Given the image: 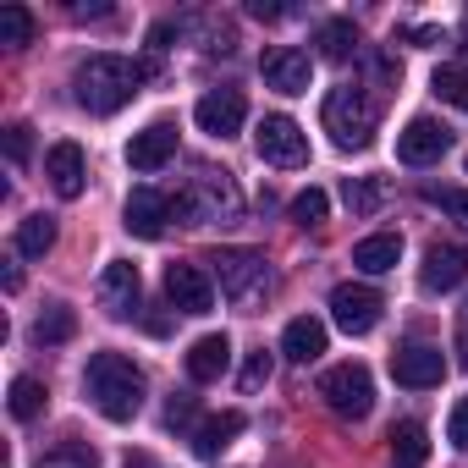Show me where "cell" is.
Here are the masks:
<instances>
[{
	"instance_id": "6da1fadb",
	"label": "cell",
	"mask_w": 468,
	"mask_h": 468,
	"mask_svg": "<svg viewBox=\"0 0 468 468\" xmlns=\"http://www.w3.org/2000/svg\"><path fill=\"white\" fill-rule=\"evenodd\" d=\"M149 61H127V56H111V50H100V56H89L83 67H78V78H72V89H78V105L83 111H94V116H116L144 83H149Z\"/></svg>"
},
{
	"instance_id": "7a4b0ae2",
	"label": "cell",
	"mask_w": 468,
	"mask_h": 468,
	"mask_svg": "<svg viewBox=\"0 0 468 468\" xmlns=\"http://www.w3.org/2000/svg\"><path fill=\"white\" fill-rule=\"evenodd\" d=\"M83 386H89L94 408H100L111 424H127V419H138V408H144V375H138V364L122 358V353H94L89 369H83Z\"/></svg>"
},
{
	"instance_id": "3957f363",
	"label": "cell",
	"mask_w": 468,
	"mask_h": 468,
	"mask_svg": "<svg viewBox=\"0 0 468 468\" xmlns=\"http://www.w3.org/2000/svg\"><path fill=\"white\" fill-rule=\"evenodd\" d=\"M325 133L336 138V149H369L375 144V127H380V111L364 89H331L325 94V111H320Z\"/></svg>"
},
{
	"instance_id": "277c9868",
	"label": "cell",
	"mask_w": 468,
	"mask_h": 468,
	"mask_svg": "<svg viewBox=\"0 0 468 468\" xmlns=\"http://www.w3.org/2000/svg\"><path fill=\"white\" fill-rule=\"evenodd\" d=\"M209 271H215V282H220V292L231 303H254L271 287V271H265V254L260 249H220L209 260Z\"/></svg>"
},
{
	"instance_id": "5b68a950",
	"label": "cell",
	"mask_w": 468,
	"mask_h": 468,
	"mask_svg": "<svg viewBox=\"0 0 468 468\" xmlns=\"http://www.w3.org/2000/svg\"><path fill=\"white\" fill-rule=\"evenodd\" d=\"M320 397L336 419H364L375 408V380H369L364 364H336V369L320 375Z\"/></svg>"
},
{
	"instance_id": "8992f818",
	"label": "cell",
	"mask_w": 468,
	"mask_h": 468,
	"mask_svg": "<svg viewBox=\"0 0 468 468\" xmlns=\"http://www.w3.org/2000/svg\"><path fill=\"white\" fill-rule=\"evenodd\" d=\"M254 149L265 165H309V133L292 116H265L254 127Z\"/></svg>"
},
{
	"instance_id": "52a82bcc",
	"label": "cell",
	"mask_w": 468,
	"mask_h": 468,
	"mask_svg": "<svg viewBox=\"0 0 468 468\" xmlns=\"http://www.w3.org/2000/svg\"><path fill=\"white\" fill-rule=\"evenodd\" d=\"M380 309H386V298H380L375 287H364V282H342V287L331 292V320H336L347 336H369V331L380 325Z\"/></svg>"
},
{
	"instance_id": "ba28073f",
	"label": "cell",
	"mask_w": 468,
	"mask_h": 468,
	"mask_svg": "<svg viewBox=\"0 0 468 468\" xmlns=\"http://www.w3.org/2000/svg\"><path fill=\"white\" fill-rule=\"evenodd\" d=\"M446 149H452V127L435 122V116H413V122L397 133V160H402V165H435Z\"/></svg>"
},
{
	"instance_id": "9c48e42d",
	"label": "cell",
	"mask_w": 468,
	"mask_h": 468,
	"mask_svg": "<svg viewBox=\"0 0 468 468\" xmlns=\"http://www.w3.org/2000/svg\"><path fill=\"white\" fill-rule=\"evenodd\" d=\"M391 375H397V386H408V391H430V386L446 380V353L430 347V342H408V347L391 353Z\"/></svg>"
},
{
	"instance_id": "30bf717a",
	"label": "cell",
	"mask_w": 468,
	"mask_h": 468,
	"mask_svg": "<svg viewBox=\"0 0 468 468\" xmlns=\"http://www.w3.org/2000/svg\"><path fill=\"white\" fill-rule=\"evenodd\" d=\"M193 122L209 133V138H238L243 122H249V100L238 89H209L198 105H193Z\"/></svg>"
},
{
	"instance_id": "8fae6325",
	"label": "cell",
	"mask_w": 468,
	"mask_h": 468,
	"mask_svg": "<svg viewBox=\"0 0 468 468\" xmlns=\"http://www.w3.org/2000/svg\"><path fill=\"white\" fill-rule=\"evenodd\" d=\"M165 298L176 314H209L215 309V282L204 265H165Z\"/></svg>"
},
{
	"instance_id": "7c38bea8",
	"label": "cell",
	"mask_w": 468,
	"mask_h": 468,
	"mask_svg": "<svg viewBox=\"0 0 468 468\" xmlns=\"http://www.w3.org/2000/svg\"><path fill=\"white\" fill-rule=\"evenodd\" d=\"M468 282V249L457 243H430L424 249V265H419V287L424 292H457Z\"/></svg>"
},
{
	"instance_id": "4fadbf2b",
	"label": "cell",
	"mask_w": 468,
	"mask_h": 468,
	"mask_svg": "<svg viewBox=\"0 0 468 468\" xmlns=\"http://www.w3.org/2000/svg\"><path fill=\"white\" fill-rule=\"evenodd\" d=\"M265 89H276V94H309V78H314V61L303 56V50H292V45H282V50H271L265 56Z\"/></svg>"
},
{
	"instance_id": "5bb4252c",
	"label": "cell",
	"mask_w": 468,
	"mask_h": 468,
	"mask_svg": "<svg viewBox=\"0 0 468 468\" xmlns=\"http://www.w3.org/2000/svg\"><path fill=\"white\" fill-rule=\"evenodd\" d=\"M138 271L127 265V260H111L105 271H100V303H105V314H116V320H127V314H138Z\"/></svg>"
},
{
	"instance_id": "9a60e30c",
	"label": "cell",
	"mask_w": 468,
	"mask_h": 468,
	"mask_svg": "<svg viewBox=\"0 0 468 468\" xmlns=\"http://www.w3.org/2000/svg\"><path fill=\"white\" fill-rule=\"evenodd\" d=\"M171 154H176V127H171V122H149V127L133 133V144H127V165H133V171H160Z\"/></svg>"
},
{
	"instance_id": "2e32d148",
	"label": "cell",
	"mask_w": 468,
	"mask_h": 468,
	"mask_svg": "<svg viewBox=\"0 0 468 468\" xmlns=\"http://www.w3.org/2000/svg\"><path fill=\"white\" fill-rule=\"evenodd\" d=\"M165 220H171V198L154 193V187H133V198H127V231H133V238L154 243L165 231Z\"/></svg>"
},
{
	"instance_id": "e0dca14e",
	"label": "cell",
	"mask_w": 468,
	"mask_h": 468,
	"mask_svg": "<svg viewBox=\"0 0 468 468\" xmlns=\"http://www.w3.org/2000/svg\"><path fill=\"white\" fill-rule=\"evenodd\" d=\"M45 176H50V187H56L61 198H78L83 182H89V160H83V149H78V144H56V149L45 154Z\"/></svg>"
},
{
	"instance_id": "ac0fdd59",
	"label": "cell",
	"mask_w": 468,
	"mask_h": 468,
	"mask_svg": "<svg viewBox=\"0 0 468 468\" xmlns=\"http://www.w3.org/2000/svg\"><path fill=\"white\" fill-rule=\"evenodd\" d=\"M226 369H231V342H226V331H209V336H198V342L187 347V375H193L198 386L220 380Z\"/></svg>"
},
{
	"instance_id": "d6986e66",
	"label": "cell",
	"mask_w": 468,
	"mask_h": 468,
	"mask_svg": "<svg viewBox=\"0 0 468 468\" xmlns=\"http://www.w3.org/2000/svg\"><path fill=\"white\" fill-rule=\"evenodd\" d=\"M243 424H249V419H243L238 408H226V413H209V419L193 430V452H198V457H220L231 441L243 435Z\"/></svg>"
},
{
	"instance_id": "ffe728a7",
	"label": "cell",
	"mask_w": 468,
	"mask_h": 468,
	"mask_svg": "<svg viewBox=\"0 0 468 468\" xmlns=\"http://www.w3.org/2000/svg\"><path fill=\"white\" fill-rule=\"evenodd\" d=\"M282 353H287L292 364H314V358L325 353V320H314V314L287 320V331H282Z\"/></svg>"
},
{
	"instance_id": "44dd1931",
	"label": "cell",
	"mask_w": 468,
	"mask_h": 468,
	"mask_svg": "<svg viewBox=\"0 0 468 468\" xmlns=\"http://www.w3.org/2000/svg\"><path fill=\"white\" fill-rule=\"evenodd\" d=\"M397 260H402V238H397V231H375V238L353 243V265L364 276H386V271H397Z\"/></svg>"
},
{
	"instance_id": "7402d4cb",
	"label": "cell",
	"mask_w": 468,
	"mask_h": 468,
	"mask_svg": "<svg viewBox=\"0 0 468 468\" xmlns=\"http://www.w3.org/2000/svg\"><path fill=\"white\" fill-rule=\"evenodd\" d=\"M391 457L402 463V468H419L424 457H430V435H424V424L419 419H402V424H391Z\"/></svg>"
},
{
	"instance_id": "603a6c76",
	"label": "cell",
	"mask_w": 468,
	"mask_h": 468,
	"mask_svg": "<svg viewBox=\"0 0 468 468\" xmlns=\"http://www.w3.org/2000/svg\"><path fill=\"white\" fill-rule=\"evenodd\" d=\"M56 249V215H28L17 220V254L23 260H45Z\"/></svg>"
},
{
	"instance_id": "cb8c5ba5",
	"label": "cell",
	"mask_w": 468,
	"mask_h": 468,
	"mask_svg": "<svg viewBox=\"0 0 468 468\" xmlns=\"http://www.w3.org/2000/svg\"><path fill=\"white\" fill-rule=\"evenodd\" d=\"M314 45H320V61H347V56L358 50V28H353L347 17H331V23H320Z\"/></svg>"
},
{
	"instance_id": "d4e9b609",
	"label": "cell",
	"mask_w": 468,
	"mask_h": 468,
	"mask_svg": "<svg viewBox=\"0 0 468 468\" xmlns=\"http://www.w3.org/2000/svg\"><path fill=\"white\" fill-rule=\"evenodd\" d=\"M78 336V314L67 309V303H50L39 320H34V342L39 347H56V342H72Z\"/></svg>"
},
{
	"instance_id": "484cf974",
	"label": "cell",
	"mask_w": 468,
	"mask_h": 468,
	"mask_svg": "<svg viewBox=\"0 0 468 468\" xmlns=\"http://www.w3.org/2000/svg\"><path fill=\"white\" fill-rule=\"evenodd\" d=\"M45 402H50L45 380H34V375H17V380H12V419H17V424H34V419L45 413Z\"/></svg>"
},
{
	"instance_id": "4316f807",
	"label": "cell",
	"mask_w": 468,
	"mask_h": 468,
	"mask_svg": "<svg viewBox=\"0 0 468 468\" xmlns=\"http://www.w3.org/2000/svg\"><path fill=\"white\" fill-rule=\"evenodd\" d=\"M34 12L28 6H6V12H0V45H6V50H28L34 45Z\"/></svg>"
},
{
	"instance_id": "83f0119b",
	"label": "cell",
	"mask_w": 468,
	"mask_h": 468,
	"mask_svg": "<svg viewBox=\"0 0 468 468\" xmlns=\"http://www.w3.org/2000/svg\"><path fill=\"white\" fill-rule=\"evenodd\" d=\"M430 89L452 105V111H468V67H435V78H430Z\"/></svg>"
},
{
	"instance_id": "f1b7e54d",
	"label": "cell",
	"mask_w": 468,
	"mask_h": 468,
	"mask_svg": "<svg viewBox=\"0 0 468 468\" xmlns=\"http://www.w3.org/2000/svg\"><path fill=\"white\" fill-rule=\"evenodd\" d=\"M342 198H347L353 215H375L380 198H386V182H380V176H353V182L342 187Z\"/></svg>"
},
{
	"instance_id": "f546056e",
	"label": "cell",
	"mask_w": 468,
	"mask_h": 468,
	"mask_svg": "<svg viewBox=\"0 0 468 468\" xmlns=\"http://www.w3.org/2000/svg\"><path fill=\"white\" fill-rule=\"evenodd\" d=\"M325 215H331L325 187H303V193L292 198V220H298V226H325Z\"/></svg>"
},
{
	"instance_id": "4dcf8cb0",
	"label": "cell",
	"mask_w": 468,
	"mask_h": 468,
	"mask_svg": "<svg viewBox=\"0 0 468 468\" xmlns=\"http://www.w3.org/2000/svg\"><path fill=\"white\" fill-rule=\"evenodd\" d=\"M430 204H441V209L468 231V187H430Z\"/></svg>"
},
{
	"instance_id": "1f68e13d",
	"label": "cell",
	"mask_w": 468,
	"mask_h": 468,
	"mask_svg": "<svg viewBox=\"0 0 468 468\" xmlns=\"http://www.w3.org/2000/svg\"><path fill=\"white\" fill-rule=\"evenodd\" d=\"M271 369H276V364H271V353L260 347V353H249V364H243V375H238V386H243V391H260V386L271 380Z\"/></svg>"
},
{
	"instance_id": "d6a6232c",
	"label": "cell",
	"mask_w": 468,
	"mask_h": 468,
	"mask_svg": "<svg viewBox=\"0 0 468 468\" xmlns=\"http://www.w3.org/2000/svg\"><path fill=\"white\" fill-rule=\"evenodd\" d=\"M28 133H34V127H23V122H17V127H6V160H12V165H28V149H34V138H28Z\"/></svg>"
},
{
	"instance_id": "836d02e7",
	"label": "cell",
	"mask_w": 468,
	"mask_h": 468,
	"mask_svg": "<svg viewBox=\"0 0 468 468\" xmlns=\"http://www.w3.org/2000/svg\"><path fill=\"white\" fill-rule=\"evenodd\" d=\"M193 413H198V402H193L187 391H176V397L165 402V424H171V430H187V424H193Z\"/></svg>"
},
{
	"instance_id": "e575fe53",
	"label": "cell",
	"mask_w": 468,
	"mask_h": 468,
	"mask_svg": "<svg viewBox=\"0 0 468 468\" xmlns=\"http://www.w3.org/2000/svg\"><path fill=\"white\" fill-rule=\"evenodd\" d=\"M39 468H94V452H83V446H72V452H50V457H39Z\"/></svg>"
},
{
	"instance_id": "d590c367",
	"label": "cell",
	"mask_w": 468,
	"mask_h": 468,
	"mask_svg": "<svg viewBox=\"0 0 468 468\" xmlns=\"http://www.w3.org/2000/svg\"><path fill=\"white\" fill-rule=\"evenodd\" d=\"M446 441H452L457 452H468V402L452 408V419H446Z\"/></svg>"
},
{
	"instance_id": "8d00e7d4",
	"label": "cell",
	"mask_w": 468,
	"mask_h": 468,
	"mask_svg": "<svg viewBox=\"0 0 468 468\" xmlns=\"http://www.w3.org/2000/svg\"><path fill=\"white\" fill-rule=\"evenodd\" d=\"M249 12H254L260 23H282V17H287V6H276V0H254Z\"/></svg>"
},
{
	"instance_id": "74e56055",
	"label": "cell",
	"mask_w": 468,
	"mask_h": 468,
	"mask_svg": "<svg viewBox=\"0 0 468 468\" xmlns=\"http://www.w3.org/2000/svg\"><path fill=\"white\" fill-rule=\"evenodd\" d=\"M408 39L430 50V45H446V28H408Z\"/></svg>"
},
{
	"instance_id": "f35d334b",
	"label": "cell",
	"mask_w": 468,
	"mask_h": 468,
	"mask_svg": "<svg viewBox=\"0 0 468 468\" xmlns=\"http://www.w3.org/2000/svg\"><path fill=\"white\" fill-rule=\"evenodd\" d=\"M463 336H468V314H463Z\"/></svg>"
}]
</instances>
